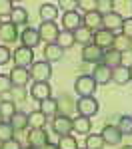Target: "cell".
Segmentation results:
<instances>
[{"label": "cell", "instance_id": "1", "mask_svg": "<svg viewBox=\"0 0 132 149\" xmlns=\"http://www.w3.org/2000/svg\"><path fill=\"white\" fill-rule=\"evenodd\" d=\"M74 92L78 93L80 97H90V95H94V92H96L94 78H92V76H86V74L78 76L76 81H74Z\"/></svg>", "mask_w": 132, "mask_h": 149}, {"label": "cell", "instance_id": "2", "mask_svg": "<svg viewBox=\"0 0 132 149\" xmlns=\"http://www.w3.org/2000/svg\"><path fill=\"white\" fill-rule=\"evenodd\" d=\"M28 72H30V80H34V81H48L52 78V66L48 64L46 60L34 62L28 68Z\"/></svg>", "mask_w": 132, "mask_h": 149}, {"label": "cell", "instance_id": "3", "mask_svg": "<svg viewBox=\"0 0 132 149\" xmlns=\"http://www.w3.org/2000/svg\"><path fill=\"white\" fill-rule=\"evenodd\" d=\"M98 109H100V103L92 95L90 97H80L76 102V111L82 115V117H92V115L98 113Z\"/></svg>", "mask_w": 132, "mask_h": 149}, {"label": "cell", "instance_id": "4", "mask_svg": "<svg viewBox=\"0 0 132 149\" xmlns=\"http://www.w3.org/2000/svg\"><path fill=\"white\" fill-rule=\"evenodd\" d=\"M12 58H14V64H16V68H30L32 64H34V54H32V50L30 48H16L14 52H12Z\"/></svg>", "mask_w": 132, "mask_h": 149}, {"label": "cell", "instance_id": "5", "mask_svg": "<svg viewBox=\"0 0 132 149\" xmlns=\"http://www.w3.org/2000/svg\"><path fill=\"white\" fill-rule=\"evenodd\" d=\"M58 26L54 22H42L38 28V36H40V42H46V44H56V38H58Z\"/></svg>", "mask_w": 132, "mask_h": 149}, {"label": "cell", "instance_id": "6", "mask_svg": "<svg viewBox=\"0 0 132 149\" xmlns=\"http://www.w3.org/2000/svg\"><path fill=\"white\" fill-rule=\"evenodd\" d=\"M52 131H54V133H58L60 137H62V135H70V131H72V119L68 117V115H64V113H58L54 119H52Z\"/></svg>", "mask_w": 132, "mask_h": 149}, {"label": "cell", "instance_id": "7", "mask_svg": "<svg viewBox=\"0 0 132 149\" xmlns=\"http://www.w3.org/2000/svg\"><path fill=\"white\" fill-rule=\"evenodd\" d=\"M114 32H108L104 28H100V30H96L94 32V38H92V44L100 48V50H108V48H112L114 44Z\"/></svg>", "mask_w": 132, "mask_h": 149}, {"label": "cell", "instance_id": "8", "mask_svg": "<svg viewBox=\"0 0 132 149\" xmlns=\"http://www.w3.org/2000/svg\"><path fill=\"white\" fill-rule=\"evenodd\" d=\"M30 95L36 102H44L48 97H52V86L48 81H34V86L30 88Z\"/></svg>", "mask_w": 132, "mask_h": 149}, {"label": "cell", "instance_id": "9", "mask_svg": "<svg viewBox=\"0 0 132 149\" xmlns=\"http://www.w3.org/2000/svg\"><path fill=\"white\" fill-rule=\"evenodd\" d=\"M122 22H124V18L120 16L118 12H108V14H102V28L108 30V32H116L122 28Z\"/></svg>", "mask_w": 132, "mask_h": 149}, {"label": "cell", "instance_id": "10", "mask_svg": "<svg viewBox=\"0 0 132 149\" xmlns=\"http://www.w3.org/2000/svg\"><path fill=\"white\" fill-rule=\"evenodd\" d=\"M80 26H82V16H80V12H76V10L64 12V16H62V28H64V30L76 32Z\"/></svg>", "mask_w": 132, "mask_h": 149}, {"label": "cell", "instance_id": "11", "mask_svg": "<svg viewBox=\"0 0 132 149\" xmlns=\"http://www.w3.org/2000/svg\"><path fill=\"white\" fill-rule=\"evenodd\" d=\"M92 78H94L96 86H106L112 81V70L106 68L104 64H96L92 70Z\"/></svg>", "mask_w": 132, "mask_h": 149}, {"label": "cell", "instance_id": "12", "mask_svg": "<svg viewBox=\"0 0 132 149\" xmlns=\"http://www.w3.org/2000/svg\"><path fill=\"white\" fill-rule=\"evenodd\" d=\"M102 52L96 44H88V46L82 48V60L88 62V64H100L102 62Z\"/></svg>", "mask_w": 132, "mask_h": 149}, {"label": "cell", "instance_id": "13", "mask_svg": "<svg viewBox=\"0 0 132 149\" xmlns=\"http://www.w3.org/2000/svg\"><path fill=\"white\" fill-rule=\"evenodd\" d=\"M100 64H104V66L110 68V70L118 68V66H122V54L116 52L114 48H108L106 52H102V62H100Z\"/></svg>", "mask_w": 132, "mask_h": 149}, {"label": "cell", "instance_id": "14", "mask_svg": "<svg viewBox=\"0 0 132 149\" xmlns=\"http://www.w3.org/2000/svg\"><path fill=\"white\" fill-rule=\"evenodd\" d=\"M20 42H22L24 48H30L34 50L38 44H40V36H38V30L34 28H24L22 34H20Z\"/></svg>", "mask_w": 132, "mask_h": 149}, {"label": "cell", "instance_id": "15", "mask_svg": "<svg viewBox=\"0 0 132 149\" xmlns=\"http://www.w3.org/2000/svg\"><path fill=\"white\" fill-rule=\"evenodd\" d=\"M46 143H48V133L44 129H30V133H28V145L30 147L40 149Z\"/></svg>", "mask_w": 132, "mask_h": 149}, {"label": "cell", "instance_id": "16", "mask_svg": "<svg viewBox=\"0 0 132 149\" xmlns=\"http://www.w3.org/2000/svg\"><path fill=\"white\" fill-rule=\"evenodd\" d=\"M100 135L104 139V143H108V145H120V141H122V133H120L118 127L114 125H106Z\"/></svg>", "mask_w": 132, "mask_h": 149}, {"label": "cell", "instance_id": "17", "mask_svg": "<svg viewBox=\"0 0 132 149\" xmlns=\"http://www.w3.org/2000/svg\"><path fill=\"white\" fill-rule=\"evenodd\" d=\"M0 40L10 44V42H16L18 40V30H16V24L12 22H2L0 26Z\"/></svg>", "mask_w": 132, "mask_h": 149}, {"label": "cell", "instance_id": "18", "mask_svg": "<svg viewBox=\"0 0 132 149\" xmlns=\"http://www.w3.org/2000/svg\"><path fill=\"white\" fill-rule=\"evenodd\" d=\"M26 95H28V92H26V86H12L10 92L2 93V100L4 102H24L26 100Z\"/></svg>", "mask_w": 132, "mask_h": 149}, {"label": "cell", "instance_id": "19", "mask_svg": "<svg viewBox=\"0 0 132 149\" xmlns=\"http://www.w3.org/2000/svg\"><path fill=\"white\" fill-rule=\"evenodd\" d=\"M8 78H10L12 86H26L30 81V72L26 68H14V70H10Z\"/></svg>", "mask_w": 132, "mask_h": 149}, {"label": "cell", "instance_id": "20", "mask_svg": "<svg viewBox=\"0 0 132 149\" xmlns=\"http://www.w3.org/2000/svg\"><path fill=\"white\" fill-rule=\"evenodd\" d=\"M82 22H84V26H86L88 30L96 32V30L102 28V14H100L98 10H96V12H88V14H84Z\"/></svg>", "mask_w": 132, "mask_h": 149}, {"label": "cell", "instance_id": "21", "mask_svg": "<svg viewBox=\"0 0 132 149\" xmlns=\"http://www.w3.org/2000/svg\"><path fill=\"white\" fill-rule=\"evenodd\" d=\"M58 16V6L56 4H50V2H44L40 6V18L42 22H54Z\"/></svg>", "mask_w": 132, "mask_h": 149}, {"label": "cell", "instance_id": "22", "mask_svg": "<svg viewBox=\"0 0 132 149\" xmlns=\"http://www.w3.org/2000/svg\"><path fill=\"white\" fill-rule=\"evenodd\" d=\"M92 38H94V32L88 30L86 26H80V28L74 32V42H76V44H82V48L88 46V44H92Z\"/></svg>", "mask_w": 132, "mask_h": 149}, {"label": "cell", "instance_id": "23", "mask_svg": "<svg viewBox=\"0 0 132 149\" xmlns=\"http://www.w3.org/2000/svg\"><path fill=\"white\" fill-rule=\"evenodd\" d=\"M62 56H64V50L58 44H46V48H44V58H46L48 64L62 60Z\"/></svg>", "mask_w": 132, "mask_h": 149}, {"label": "cell", "instance_id": "24", "mask_svg": "<svg viewBox=\"0 0 132 149\" xmlns=\"http://www.w3.org/2000/svg\"><path fill=\"white\" fill-rule=\"evenodd\" d=\"M112 80L116 81L118 86H124L130 81V66H118L112 70Z\"/></svg>", "mask_w": 132, "mask_h": 149}, {"label": "cell", "instance_id": "25", "mask_svg": "<svg viewBox=\"0 0 132 149\" xmlns=\"http://www.w3.org/2000/svg\"><path fill=\"white\" fill-rule=\"evenodd\" d=\"M40 111L46 115V117H56L58 115V100L48 97L44 102H40Z\"/></svg>", "mask_w": 132, "mask_h": 149}, {"label": "cell", "instance_id": "26", "mask_svg": "<svg viewBox=\"0 0 132 149\" xmlns=\"http://www.w3.org/2000/svg\"><path fill=\"white\" fill-rule=\"evenodd\" d=\"M10 125L14 127V131H22L28 127V113L24 111H16V113L10 117Z\"/></svg>", "mask_w": 132, "mask_h": 149}, {"label": "cell", "instance_id": "27", "mask_svg": "<svg viewBox=\"0 0 132 149\" xmlns=\"http://www.w3.org/2000/svg\"><path fill=\"white\" fill-rule=\"evenodd\" d=\"M28 125L32 127V129H44V125H46V115L42 113L40 109L28 113Z\"/></svg>", "mask_w": 132, "mask_h": 149}, {"label": "cell", "instance_id": "28", "mask_svg": "<svg viewBox=\"0 0 132 149\" xmlns=\"http://www.w3.org/2000/svg\"><path fill=\"white\" fill-rule=\"evenodd\" d=\"M90 117H76V119H72V131H76V133H90Z\"/></svg>", "mask_w": 132, "mask_h": 149}, {"label": "cell", "instance_id": "29", "mask_svg": "<svg viewBox=\"0 0 132 149\" xmlns=\"http://www.w3.org/2000/svg\"><path fill=\"white\" fill-rule=\"evenodd\" d=\"M132 46V40L130 38H126L124 34H116L114 36V44H112V48L116 50V52H120V54H124V52H128Z\"/></svg>", "mask_w": 132, "mask_h": 149}, {"label": "cell", "instance_id": "30", "mask_svg": "<svg viewBox=\"0 0 132 149\" xmlns=\"http://www.w3.org/2000/svg\"><path fill=\"white\" fill-rule=\"evenodd\" d=\"M10 22L16 26H22L28 22V12L24 10L22 6H14V10L10 12Z\"/></svg>", "mask_w": 132, "mask_h": 149}, {"label": "cell", "instance_id": "31", "mask_svg": "<svg viewBox=\"0 0 132 149\" xmlns=\"http://www.w3.org/2000/svg\"><path fill=\"white\" fill-rule=\"evenodd\" d=\"M56 44H58L62 50H66V48H72L76 42H74V32H68V30H62L56 38Z\"/></svg>", "mask_w": 132, "mask_h": 149}, {"label": "cell", "instance_id": "32", "mask_svg": "<svg viewBox=\"0 0 132 149\" xmlns=\"http://www.w3.org/2000/svg\"><path fill=\"white\" fill-rule=\"evenodd\" d=\"M84 147L86 149H102L104 147V139H102V135H98V133H88Z\"/></svg>", "mask_w": 132, "mask_h": 149}, {"label": "cell", "instance_id": "33", "mask_svg": "<svg viewBox=\"0 0 132 149\" xmlns=\"http://www.w3.org/2000/svg\"><path fill=\"white\" fill-rule=\"evenodd\" d=\"M116 127L120 129L122 135H132V115H122Z\"/></svg>", "mask_w": 132, "mask_h": 149}, {"label": "cell", "instance_id": "34", "mask_svg": "<svg viewBox=\"0 0 132 149\" xmlns=\"http://www.w3.org/2000/svg\"><path fill=\"white\" fill-rule=\"evenodd\" d=\"M56 145H58V149H78V141L74 135H62Z\"/></svg>", "mask_w": 132, "mask_h": 149}, {"label": "cell", "instance_id": "35", "mask_svg": "<svg viewBox=\"0 0 132 149\" xmlns=\"http://www.w3.org/2000/svg\"><path fill=\"white\" fill-rule=\"evenodd\" d=\"M8 139H14V127L10 125V121H4V123H0V143H4Z\"/></svg>", "mask_w": 132, "mask_h": 149}, {"label": "cell", "instance_id": "36", "mask_svg": "<svg viewBox=\"0 0 132 149\" xmlns=\"http://www.w3.org/2000/svg\"><path fill=\"white\" fill-rule=\"evenodd\" d=\"M0 113H2V117H4V121H6V119L10 121V117L16 113V103L14 102H2V105H0Z\"/></svg>", "mask_w": 132, "mask_h": 149}, {"label": "cell", "instance_id": "37", "mask_svg": "<svg viewBox=\"0 0 132 149\" xmlns=\"http://www.w3.org/2000/svg\"><path fill=\"white\" fill-rule=\"evenodd\" d=\"M78 8H82L84 14L98 10V0H78Z\"/></svg>", "mask_w": 132, "mask_h": 149}, {"label": "cell", "instance_id": "38", "mask_svg": "<svg viewBox=\"0 0 132 149\" xmlns=\"http://www.w3.org/2000/svg\"><path fill=\"white\" fill-rule=\"evenodd\" d=\"M12 10H14V2H10V0H0V18L10 16Z\"/></svg>", "mask_w": 132, "mask_h": 149}, {"label": "cell", "instance_id": "39", "mask_svg": "<svg viewBox=\"0 0 132 149\" xmlns=\"http://www.w3.org/2000/svg\"><path fill=\"white\" fill-rule=\"evenodd\" d=\"M56 6H58V8H62L64 12H72L76 6H78V0H60Z\"/></svg>", "mask_w": 132, "mask_h": 149}, {"label": "cell", "instance_id": "40", "mask_svg": "<svg viewBox=\"0 0 132 149\" xmlns=\"http://www.w3.org/2000/svg\"><path fill=\"white\" fill-rule=\"evenodd\" d=\"M112 6H114L112 0H98V12H100V14H108V12H112Z\"/></svg>", "mask_w": 132, "mask_h": 149}, {"label": "cell", "instance_id": "41", "mask_svg": "<svg viewBox=\"0 0 132 149\" xmlns=\"http://www.w3.org/2000/svg\"><path fill=\"white\" fill-rule=\"evenodd\" d=\"M10 88H12V81L8 76H2L0 74V95L2 93H6V92H10Z\"/></svg>", "mask_w": 132, "mask_h": 149}, {"label": "cell", "instance_id": "42", "mask_svg": "<svg viewBox=\"0 0 132 149\" xmlns=\"http://www.w3.org/2000/svg\"><path fill=\"white\" fill-rule=\"evenodd\" d=\"M12 58V52L8 50L6 46H0V66H4V64H8Z\"/></svg>", "mask_w": 132, "mask_h": 149}, {"label": "cell", "instance_id": "43", "mask_svg": "<svg viewBox=\"0 0 132 149\" xmlns=\"http://www.w3.org/2000/svg\"><path fill=\"white\" fill-rule=\"evenodd\" d=\"M120 30H122V34L126 36V38H130V40H132V18L124 20V22H122V28H120Z\"/></svg>", "mask_w": 132, "mask_h": 149}, {"label": "cell", "instance_id": "44", "mask_svg": "<svg viewBox=\"0 0 132 149\" xmlns=\"http://www.w3.org/2000/svg\"><path fill=\"white\" fill-rule=\"evenodd\" d=\"M0 149H22V145H20V141H18V139L14 137V139H8V141H4Z\"/></svg>", "mask_w": 132, "mask_h": 149}, {"label": "cell", "instance_id": "45", "mask_svg": "<svg viewBox=\"0 0 132 149\" xmlns=\"http://www.w3.org/2000/svg\"><path fill=\"white\" fill-rule=\"evenodd\" d=\"M40 149H58V145L56 143H46V145H42Z\"/></svg>", "mask_w": 132, "mask_h": 149}, {"label": "cell", "instance_id": "46", "mask_svg": "<svg viewBox=\"0 0 132 149\" xmlns=\"http://www.w3.org/2000/svg\"><path fill=\"white\" fill-rule=\"evenodd\" d=\"M122 149H132V145H124V147H122Z\"/></svg>", "mask_w": 132, "mask_h": 149}, {"label": "cell", "instance_id": "47", "mask_svg": "<svg viewBox=\"0 0 132 149\" xmlns=\"http://www.w3.org/2000/svg\"><path fill=\"white\" fill-rule=\"evenodd\" d=\"M0 123H4V117H2V113H0Z\"/></svg>", "mask_w": 132, "mask_h": 149}, {"label": "cell", "instance_id": "48", "mask_svg": "<svg viewBox=\"0 0 132 149\" xmlns=\"http://www.w3.org/2000/svg\"><path fill=\"white\" fill-rule=\"evenodd\" d=\"M130 80H132V66H130Z\"/></svg>", "mask_w": 132, "mask_h": 149}, {"label": "cell", "instance_id": "49", "mask_svg": "<svg viewBox=\"0 0 132 149\" xmlns=\"http://www.w3.org/2000/svg\"><path fill=\"white\" fill-rule=\"evenodd\" d=\"M2 102H4V100H2V95H0V105H2Z\"/></svg>", "mask_w": 132, "mask_h": 149}, {"label": "cell", "instance_id": "50", "mask_svg": "<svg viewBox=\"0 0 132 149\" xmlns=\"http://www.w3.org/2000/svg\"><path fill=\"white\" fill-rule=\"evenodd\" d=\"M26 149H34V147H30V145H28V147H26Z\"/></svg>", "mask_w": 132, "mask_h": 149}, {"label": "cell", "instance_id": "51", "mask_svg": "<svg viewBox=\"0 0 132 149\" xmlns=\"http://www.w3.org/2000/svg\"><path fill=\"white\" fill-rule=\"evenodd\" d=\"M0 26H2V22H0Z\"/></svg>", "mask_w": 132, "mask_h": 149}, {"label": "cell", "instance_id": "52", "mask_svg": "<svg viewBox=\"0 0 132 149\" xmlns=\"http://www.w3.org/2000/svg\"><path fill=\"white\" fill-rule=\"evenodd\" d=\"M78 149H80V147H78ZM84 149H86V147H84Z\"/></svg>", "mask_w": 132, "mask_h": 149}, {"label": "cell", "instance_id": "53", "mask_svg": "<svg viewBox=\"0 0 132 149\" xmlns=\"http://www.w3.org/2000/svg\"><path fill=\"white\" fill-rule=\"evenodd\" d=\"M130 50H132V46H130Z\"/></svg>", "mask_w": 132, "mask_h": 149}]
</instances>
